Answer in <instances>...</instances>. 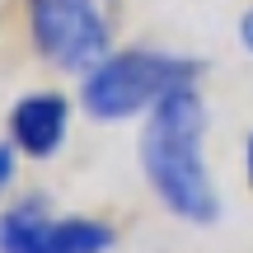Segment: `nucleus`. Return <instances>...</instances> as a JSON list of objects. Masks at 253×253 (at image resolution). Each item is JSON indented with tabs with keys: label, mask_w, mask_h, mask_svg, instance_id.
<instances>
[{
	"label": "nucleus",
	"mask_w": 253,
	"mask_h": 253,
	"mask_svg": "<svg viewBox=\"0 0 253 253\" xmlns=\"http://www.w3.org/2000/svg\"><path fill=\"white\" fill-rule=\"evenodd\" d=\"M52 220L42 197L14 202L0 216V253H52Z\"/></svg>",
	"instance_id": "39448f33"
},
{
	"label": "nucleus",
	"mask_w": 253,
	"mask_h": 253,
	"mask_svg": "<svg viewBox=\"0 0 253 253\" xmlns=\"http://www.w3.org/2000/svg\"><path fill=\"white\" fill-rule=\"evenodd\" d=\"M118 0H28L38 52L61 71H89L108 56Z\"/></svg>",
	"instance_id": "7ed1b4c3"
},
{
	"label": "nucleus",
	"mask_w": 253,
	"mask_h": 253,
	"mask_svg": "<svg viewBox=\"0 0 253 253\" xmlns=\"http://www.w3.org/2000/svg\"><path fill=\"white\" fill-rule=\"evenodd\" d=\"M202 141H207V103L197 99V89L164 94L141 126L145 183L173 216L192 220V225H211L220 216L216 188H211L207 160H202Z\"/></svg>",
	"instance_id": "f257e3e1"
},
{
	"label": "nucleus",
	"mask_w": 253,
	"mask_h": 253,
	"mask_svg": "<svg viewBox=\"0 0 253 253\" xmlns=\"http://www.w3.org/2000/svg\"><path fill=\"white\" fill-rule=\"evenodd\" d=\"M9 178H14V150L0 145V188H9Z\"/></svg>",
	"instance_id": "423d86ee"
},
{
	"label": "nucleus",
	"mask_w": 253,
	"mask_h": 253,
	"mask_svg": "<svg viewBox=\"0 0 253 253\" xmlns=\"http://www.w3.org/2000/svg\"><path fill=\"white\" fill-rule=\"evenodd\" d=\"M249 183H253V136H249Z\"/></svg>",
	"instance_id": "6e6552de"
},
{
	"label": "nucleus",
	"mask_w": 253,
	"mask_h": 253,
	"mask_svg": "<svg viewBox=\"0 0 253 253\" xmlns=\"http://www.w3.org/2000/svg\"><path fill=\"white\" fill-rule=\"evenodd\" d=\"M66 118H71V108H66L61 94H28L9 113V136H14V145L24 155L47 160L66 141Z\"/></svg>",
	"instance_id": "20e7f679"
},
{
	"label": "nucleus",
	"mask_w": 253,
	"mask_h": 253,
	"mask_svg": "<svg viewBox=\"0 0 253 253\" xmlns=\"http://www.w3.org/2000/svg\"><path fill=\"white\" fill-rule=\"evenodd\" d=\"M239 42H244V47H249V56H253V9L239 19Z\"/></svg>",
	"instance_id": "0eeeda50"
},
{
	"label": "nucleus",
	"mask_w": 253,
	"mask_h": 253,
	"mask_svg": "<svg viewBox=\"0 0 253 253\" xmlns=\"http://www.w3.org/2000/svg\"><path fill=\"white\" fill-rule=\"evenodd\" d=\"M197 75H202V61H192V56L150 52V47L108 52L99 66L84 71L80 108L99 122H122V118H136V113H150L173 89H192Z\"/></svg>",
	"instance_id": "f03ea898"
}]
</instances>
